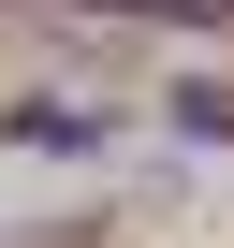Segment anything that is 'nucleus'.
Returning <instances> with one entry per match:
<instances>
[{
	"mask_svg": "<svg viewBox=\"0 0 234 248\" xmlns=\"http://www.w3.org/2000/svg\"><path fill=\"white\" fill-rule=\"evenodd\" d=\"M102 15H205V0H102Z\"/></svg>",
	"mask_w": 234,
	"mask_h": 248,
	"instance_id": "1",
	"label": "nucleus"
}]
</instances>
